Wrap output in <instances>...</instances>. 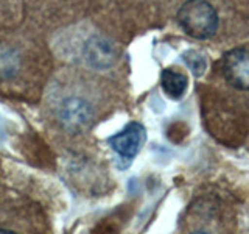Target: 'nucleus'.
Returning <instances> with one entry per match:
<instances>
[{
	"label": "nucleus",
	"mask_w": 249,
	"mask_h": 234,
	"mask_svg": "<svg viewBox=\"0 0 249 234\" xmlns=\"http://www.w3.org/2000/svg\"><path fill=\"white\" fill-rule=\"evenodd\" d=\"M178 22L190 38L209 39L216 33L218 14L206 0H189L179 8Z\"/></svg>",
	"instance_id": "obj_1"
},
{
	"label": "nucleus",
	"mask_w": 249,
	"mask_h": 234,
	"mask_svg": "<svg viewBox=\"0 0 249 234\" xmlns=\"http://www.w3.org/2000/svg\"><path fill=\"white\" fill-rule=\"evenodd\" d=\"M145 140H146V130L143 125L139 122H131L122 131L109 137L107 144L122 158L132 159L142 150Z\"/></svg>",
	"instance_id": "obj_2"
},
{
	"label": "nucleus",
	"mask_w": 249,
	"mask_h": 234,
	"mask_svg": "<svg viewBox=\"0 0 249 234\" xmlns=\"http://www.w3.org/2000/svg\"><path fill=\"white\" fill-rule=\"evenodd\" d=\"M223 74L231 86L249 91V50L232 49L223 57Z\"/></svg>",
	"instance_id": "obj_3"
},
{
	"label": "nucleus",
	"mask_w": 249,
	"mask_h": 234,
	"mask_svg": "<svg viewBox=\"0 0 249 234\" xmlns=\"http://www.w3.org/2000/svg\"><path fill=\"white\" fill-rule=\"evenodd\" d=\"M90 106L83 98H67L59 109V119L70 131H80L90 122Z\"/></svg>",
	"instance_id": "obj_4"
},
{
	"label": "nucleus",
	"mask_w": 249,
	"mask_h": 234,
	"mask_svg": "<svg viewBox=\"0 0 249 234\" xmlns=\"http://www.w3.org/2000/svg\"><path fill=\"white\" fill-rule=\"evenodd\" d=\"M86 50H88V59L95 66L106 67V66H111L115 61V50L112 44H109L106 39H101V38L90 39L88 47H86Z\"/></svg>",
	"instance_id": "obj_5"
},
{
	"label": "nucleus",
	"mask_w": 249,
	"mask_h": 234,
	"mask_svg": "<svg viewBox=\"0 0 249 234\" xmlns=\"http://www.w3.org/2000/svg\"><path fill=\"white\" fill-rule=\"evenodd\" d=\"M160 84L163 92L170 98L178 100L184 96L189 80H187V77L182 72H178L175 69H165L160 75Z\"/></svg>",
	"instance_id": "obj_6"
},
{
	"label": "nucleus",
	"mask_w": 249,
	"mask_h": 234,
	"mask_svg": "<svg viewBox=\"0 0 249 234\" xmlns=\"http://www.w3.org/2000/svg\"><path fill=\"white\" fill-rule=\"evenodd\" d=\"M182 59L195 77H201L204 74V70L207 69V59L204 55L198 50H187L182 55Z\"/></svg>",
	"instance_id": "obj_7"
}]
</instances>
